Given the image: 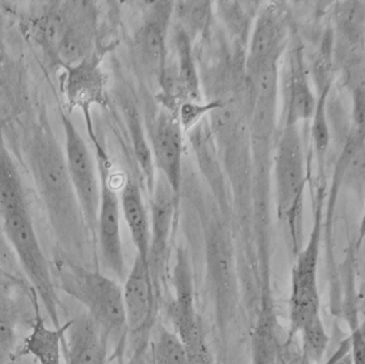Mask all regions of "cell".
I'll return each instance as SVG.
<instances>
[{
	"label": "cell",
	"instance_id": "obj_1",
	"mask_svg": "<svg viewBox=\"0 0 365 364\" xmlns=\"http://www.w3.org/2000/svg\"><path fill=\"white\" fill-rule=\"evenodd\" d=\"M21 121L22 160L53 236L63 256L81 263L89 230L45 103L30 108Z\"/></svg>",
	"mask_w": 365,
	"mask_h": 364
},
{
	"label": "cell",
	"instance_id": "obj_2",
	"mask_svg": "<svg viewBox=\"0 0 365 364\" xmlns=\"http://www.w3.org/2000/svg\"><path fill=\"white\" fill-rule=\"evenodd\" d=\"M54 269L59 289L85 308L120 357L128 336L123 288L110 275L63 255L57 257Z\"/></svg>",
	"mask_w": 365,
	"mask_h": 364
},
{
	"label": "cell",
	"instance_id": "obj_3",
	"mask_svg": "<svg viewBox=\"0 0 365 364\" xmlns=\"http://www.w3.org/2000/svg\"><path fill=\"white\" fill-rule=\"evenodd\" d=\"M272 159L277 213L287 224L295 254L302 248L301 211L307 185V159L299 125L284 126L277 137Z\"/></svg>",
	"mask_w": 365,
	"mask_h": 364
},
{
	"label": "cell",
	"instance_id": "obj_4",
	"mask_svg": "<svg viewBox=\"0 0 365 364\" xmlns=\"http://www.w3.org/2000/svg\"><path fill=\"white\" fill-rule=\"evenodd\" d=\"M322 206L319 198L309 241L305 248L297 253L293 266L289 299V336H297L309 320L321 315L317 268L321 248Z\"/></svg>",
	"mask_w": 365,
	"mask_h": 364
},
{
	"label": "cell",
	"instance_id": "obj_5",
	"mask_svg": "<svg viewBox=\"0 0 365 364\" xmlns=\"http://www.w3.org/2000/svg\"><path fill=\"white\" fill-rule=\"evenodd\" d=\"M61 121L63 131V153L69 176L88 230L92 236H96L101 194L98 161L94 160L87 143L67 111H61Z\"/></svg>",
	"mask_w": 365,
	"mask_h": 364
},
{
	"label": "cell",
	"instance_id": "obj_6",
	"mask_svg": "<svg viewBox=\"0 0 365 364\" xmlns=\"http://www.w3.org/2000/svg\"><path fill=\"white\" fill-rule=\"evenodd\" d=\"M96 161L101 180V194L94 236L98 246V256L108 273L114 275L116 279L125 280L128 271L123 250L120 197L110 184L106 158L103 151L96 152Z\"/></svg>",
	"mask_w": 365,
	"mask_h": 364
},
{
	"label": "cell",
	"instance_id": "obj_7",
	"mask_svg": "<svg viewBox=\"0 0 365 364\" xmlns=\"http://www.w3.org/2000/svg\"><path fill=\"white\" fill-rule=\"evenodd\" d=\"M289 46V22L277 4L264 5L256 16L246 55V74L253 80L270 68L279 67Z\"/></svg>",
	"mask_w": 365,
	"mask_h": 364
},
{
	"label": "cell",
	"instance_id": "obj_8",
	"mask_svg": "<svg viewBox=\"0 0 365 364\" xmlns=\"http://www.w3.org/2000/svg\"><path fill=\"white\" fill-rule=\"evenodd\" d=\"M159 293L149 263L136 255L123 287L127 334L133 345L150 339Z\"/></svg>",
	"mask_w": 365,
	"mask_h": 364
},
{
	"label": "cell",
	"instance_id": "obj_9",
	"mask_svg": "<svg viewBox=\"0 0 365 364\" xmlns=\"http://www.w3.org/2000/svg\"><path fill=\"white\" fill-rule=\"evenodd\" d=\"M284 59L282 69L279 71V91L282 96V127L300 125L301 121L312 119L317 102L300 43L297 40L289 43Z\"/></svg>",
	"mask_w": 365,
	"mask_h": 364
},
{
	"label": "cell",
	"instance_id": "obj_10",
	"mask_svg": "<svg viewBox=\"0 0 365 364\" xmlns=\"http://www.w3.org/2000/svg\"><path fill=\"white\" fill-rule=\"evenodd\" d=\"M150 201V248L149 267L160 292L167 267L170 242L178 205V195L172 191L163 176L157 173Z\"/></svg>",
	"mask_w": 365,
	"mask_h": 364
},
{
	"label": "cell",
	"instance_id": "obj_11",
	"mask_svg": "<svg viewBox=\"0 0 365 364\" xmlns=\"http://www.w3.org/2000/svg\"><path fill=\"white\" fill-rule=\"evenodd\" d=\"M173 8L172 1L153 3L135 36L134 49L139 64L158 81L167 71L168 33Z\"/></svg>",
	"mask_w": 365,
	"mask_h": 364
},
{
	"label": "cell",
	"instance_id": "obj_12",
	"mask_svg": "<svg viewBox=\"0 0 365 364\" xmlns=\"http://www.w3.org/2000/svg\"><path fill=\"white\" fill-rule=\"evenodd\" d=\"M182 131L178 115L172 110H161L155 117L149 136L155 170L178 195L182 180Z\"/></svg>",
	"mask_w": 365,
	"mask_h": 364
},
{
	"label": "cell",
	"instance_id": "obj_13",
	"mask_svg": "<svg viewBox=\"0 0 365 364\" xmlns=\"http://www.w3.org/2000/svg\"><path fill=\"white\" fill-rule=\"evenodd\" d=\"M73 1H48L24 20V30L53 71L58 69L59 49L68 26Z\"/></svg>",
	"mask_w": 365,
	"mask_h": 364
},
{
	"label": "cell",
	"instance_id": "obj_14",
	"mask_svg": "<svg viewBox=\"0 0 365 364\" xmlns=\"http://www.w3.org/2000/svg\"><path fill=\"white\" fill-rule=\"evenodd\" d=\"M61 86L67 102L69 113L79 110L85 116L89 128L90 138L94 143H98L92 133L90 111L93 106L104 100V76L98 67L96 55L78 65L61 69Z\"/></svg>",
	"mask_w": 365,
	"mask_h": 364
},
{
	"label": "cell",
	"instance_id": "obj_15",
	"mask_svg": "<svg viewBox=\"0 0 365 364\" xmlns=\"http://www.w3.org/2000/svg\"><path fill=\"white\" fill-rule=\"evenodd\" d=\"M192 275L187 255L182 248H178L172 275L174 295L168 306V316L173 327L172 330L184 343L204 334L202 322L195 308Z\"/></svg>",
	"mask_w": 365,
	"mask_h": 364
},
{
	"label": "cell",
	"instance_id": "obj_16",
	"mask_svg": "<svg viewBox=\"0 0 365 364\" xmlns=\"http://www.w3.org/2000/svg\"><path fill=\"white\" fill-rule=\"evenodd\" d=\"M98 16L91 1H73L68 26L58 51V69L78 65L93 56Z\"/></svg>",
	"mask_w": 365,
	"mask_h": 364
},
{
	"label": "cell",
	"instance_id": "obj_17",
	"mask_svg": "<svg viewBox=\"0 0 365 364\" xmlns=\"http://www.w3.org/2000/svg\"><path fill=\"white\" fill-rule=\"evenodd\" d=\"M108 337L87 313L67 322L63 341L65 364H106Z\"/></svg>",
	"mask_w": 365,
	"mask_h": 364
},
{
	"label": "cell",
	"instance_id": "obj_18",
	"mask_svg": "<svg viewBox=\"0 0 365 364\" xmlns=\"http://www.w3.org/2000/svg\"><path fill=\"white\" fill-rule=\"evenodd\" d=\"M24 292V283L0 264V364H10L16 353Z\"/></svg>",
	"mask_w": 365,
	"mask_h": 364
},
{
	"label": "cell",
	"instance_id": "obj_19",
	"mask_svg": "<svg viewBox=\"0 0 365 364\" xmlns=\"http://www.w3.org/2000/svg\"><path fill=\"white\" fill-rule=\"evenodd\" d=\"M33 293V318L30 332L24 338L18 355L31 357L36 364H63V341L67 322L61 327L47 326L42 316V305Z\"/></svg>",
	"mask_w": 365,
	"mask_h": 364
},
{
	"label": "cell",
	"instance_id": "obj_20",
	"mask_svg": "<svg viewBox=\"0 0 365 364\" xmlns=\"http://www.w3.org/2000/svg\"><path fill=\"white\" fill-rule=\"evenodd\" d=\"M24 65L12 57L0 71V131H7L30 110Z\"/></svg>",
	"mask_w": 365,
	"mask_h": 364
},
{
	"label": "cell",
	"instance_id": "obj_21",
	"mask_svg": "<svg viewBox=\"0 0 365 364\" xmlns=\"http://www.w3.org/2000/svg\"><path fill=\"white\" fill-rule=\"evenodd\" d=\"M120 201L123 217L136 248V255L148 262L150 248V215L136 182L127 181L123 187Z\"/></svg>",
	"mask_w": 365,
	"mask_h": 364
},
{
	"label": "cell",
	"instance_id": "obj_22",
	"mask_svg": "<svg viewBox=\"0 0 365 364\" xmlns=\"http://www.w3.org/2000/svg\"><path fill=\"white\" fill-rule=\"evenodd\" d=\"M344 186L365 201V143L346 138L336 164L333 191Z\"/></svg>",
	"mask_w": 365,
	"mask_h": 364
},
{
	"label": "cell",
	"instance_id": "obj_23",
	"mask_svg": "<svg viewBox=\"0 0 365 364\" xmlns=\"http://www.w3.org/2000/svg\"><path fill=\"white\" fill-rule=\"evenodd\" d=\"M173 44L176 55L173 71L184 98L182 102L200 101V80L192 54V41L182 29L175 26Z\"/></svg>",
	"mask_w": 365,
	"mask_h": 364
},
{
	"label": "cell",
	"instance_id": "obj_24",
	"mask_svg": "<svg viewBox=\"0 0 365 364\" xmlns=\"http://www.w3.org/2000/svg\"><path fill=\"white\" fill-rule=\"evenodd\" d=\"M123 112H124L125 121L130 133L135 157L140 166L141 172L147 181L148 188L151 193L157 178V172H155L157 170L153 164L150 145L148 143L147 136L143 131L140 113L138 112V108H136L134 102H129V101H127L123 106Z\"/></svg>",
	"mask_w": 365,
	"mask_h": 364
},
{
	"label": "cell",
	"instance_id": "obj_25",
	"mask_svg": "<svg viewBox=\"0 0 365 364\" xmlns=\"http://www.w3.org/2000/svg\"><path fill=\"white\" fill-rule=\"evenodd\" d=\"M334 24L338 36L346 45L360 44L365 36V1H338L334 9Z\"/></svg>",
	"mask_w": 365,
	"mask_h": 364
},
{
	"label": "cell",
	"instance_id": "obj_26",
	"mask_svg": "<svg viewBox=\"0 0 365 364\" xmlns=\"http://www.w3.org/2000/svg\"><path fill=\"white\" fill-rule=\"evenodd\" d=\"M331 82L317 88V102L315 112L312 117L311 137L314 151L319 162V168H323L330 146V129L328 124V96L331 89Z\"/></svg>",
	"mask_w": 365,
	"mask_h": 364
},
{
	"label": "cell",
	"instance_id": "obj_27",
	"mask_svg": "<svg viewBox=\"0 0 365 364\" xmlns=\"http://www.w3.org/2000/svg\"><path fill=\"white\" fill-rule=\"evenodd\" d=\"M210 1H178L174 3L173 16L176 26L182 29L194 41L204 32L210 21Z\"/></svg>",
	"mask_w": 365,
	"mask_h": 364
},
{
	"label": "cell",
	"instance_id": "obj_28",
	"mask_svg": "<svg viewBox=\"0 0 365 364\" xmlns=\"http://www.w3.org/2000/svg\"><path fill=\"white\" fill-rule=\"evenodd\" d=\"M155 364H188L187 350L182 339L165 327L160 326L151 341Z\"/></svg>",
	"mask_w": 365,
	"mask_h": 364
},
{
	"label": "cell",
	"instance_id": "obj_29",
	"mask_svg": "<svg viewBox=\"0 0 365 364\" xmlns=\"http://www.w3.org/2000/svg\"><path fill=\"white\" fill-rule=\"evenodd\" d=\"M303 353L311 364H319L325 357L329 345V336L321 315L309 320L299 333Z\"/></svg>",
	"mask_w": 365,
	"mask_h": 364
},
{
	"label": "cell",
	"instance_id": "obj_30",
	"mask_svg": "<svg viewBox=\"0 0 365 364\" xmlns=\"http://www.w3.org/2000/svg\"><path fill=\"white\" fill-rule=\"evenodd\" d=\"M252 364L277 363V337L272 326L260 323L252 335Z\"/></svg>",
	"mask_w": 365,
	"mask_h": 364
},
{
	"label": "cell",
	"instance_id": "obj_31",
	"mask_svg": "<svg viewBox=\"0 0 365 364\" xmlns=\"http://www.w3.org/2000/svg\"><path fill=\"white\" fill-rule=\"evenodd\" d=\"M222 108L223 104L220 101H211L208 103H200V101L182 102L178 115L182 131L194 128L209 112L222 110Z\"/></svg>",
	"mask_w": 365,
	"mask_h": 364
},
{
	"label": "cell",
	"instance_id": "obj_32",
	"mask_svg": "<svg viewBox=\"0 0 365 364\" xmlns=\"http://www.w3.org/2000/svg\"><path fill=\"white\" fill-rule=\"evenodd\" d=\"M365 143V86L359 84L352 90V106L348 137Z\"/></svg>",
	"mask_w": 365,
	"mask_h": 364
},
{
	"label": "cell",
	"instance_id": "obj_33",
	"mask_svg": "<svg viewBox=\"0 0 365 364\" xmlns=\"http://www.w3.org/2000/svg\"><path fill=\"white\" fill-rule=\"evenodd\" d=\"M276 353L278 364H311L295 336L287 335L284 340L277 338Z\"/></svg>",
	"mask_w": 365,
	"mask_h": 364
},
{
	"label": "cell",
	"instance_id": "obj_34",
	"mask_svg": "<svg viewBox=\"0 0 365 364\" xmlns=\"http://www.w3.org/2000/svg\"><path fill=\"white\" fill-rule=\"evenodd\" d=\"M188 364H215L207 345L206 337L202 336L185 345Z\"/></svg>",
	"mask_w": 365,
	"mask_h": 364
},
{
	"label": "cell",
	"instance_id": "obj_35",
	"mask_svg": "<svg viewBox=\"0 0 365 364\" xmlns=\"http://www.w3.org/2000/svg\"><path fill=\"white\" fill-rule=\"evenodd\" d=\"M126 364H155L151 353L150 339L133 345V353Z\"/></svg>",
	"mask_w": 365,
	"mask_h": 364
},
{
	"label": "cell",
	"instance_id": "obj_36",
	"mask_svg": "<svg viewBox=\"0 0 365 364\" xmlns=\"http://www.w3.org/2000/svg\"><path fill=\"white\" fill-rule=\"evenodd\" d=\"M350 338V351H351L354 364H365V339L354 329Z\"/></svg>",
	"mask_w": 365,
	"mask_h": 364
},
{
	"label": "cell",
	"instance_id": "obj_37",
	"mask_svg": "<svg viewBox=\"0 0 365 364\" xmlns=\"http://www.w3.org/2000/svg\"><path fill=\"white\" fill-rule=\"evenodd\" d=\"M327 364H354L350 351V338L346 339Z\"/></svg>",
	"mask_w": 365,
	"mask_h": 364
},
{
	"label": "cell",
	"instance_id": "obj_38",
	"mask_svg": "<svg viewBox=\"0 0 365 364\" xmlns=\"http://www.w3.org/2000/svg\"><path fill=\"white\" fill-rule=\"evenodd\" d=\"M11 251L4 238L3 232L0 230V264L10 271L9 267L11 266L12 259H14Z\"/></svg>",
	"mask_w": 365,
	"mask_h": 364
},
{
	"label": "cell",
	"instance_id": "obj_39",
	"mask_svg": "<svg viewBox=\"0 0 365 364\" xmlns=\"http://www.w3.org/2000/svg\"><path fill=\"white\" fill-rule=\"evenodd\" d=\"M9 49H8L7 42H6L5 33H4L3 26L0 21V71L9 63L10 59Z\"/></svg>",
	"mask_w": 365,
	"mask_h": 364
},
{
	"label": "cell",
	"instance_id": "obj_40",
	"mask_svg": "<svg viewBox=\"0 0 365 364\" xmlns=\"http://www.w3.org/2000/svg\"><path fill=\"white\" fill-rule=\"evenodd\" d=\"M359 232H360V236H359V242H362L363 238L365 236V208L362 219H361L360 229H359Z\"/></svg>",
	"mask_w": 365,
	"mask_h": 364
},
{
	"label": "cell",
	"instance_id": "obj_41",
	"mask_svg": "<svg viewBox=\"0 0 365 364\" xmlns=\"http://www.w3.org/2000/svg\"><path fill=\"white\" fill-rule=\"evenodd\" d=\"M356 330H358L359 334L365 339V318L363 320V322L356 327Z\"/></svg>",
	"mask_w": 365,
	"mask_h": 364
}]
</instances>
